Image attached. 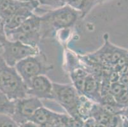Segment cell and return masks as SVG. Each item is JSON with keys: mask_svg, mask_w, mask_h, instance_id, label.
Instances as JSON below:
<instances>
[{"mask_svg": "<svg viewBox=\"0 0 128 127\" xmlns=\"http://www.w3.org/2000/svg\"><path fill=\"white\" fill-rule=\"evenodd\" d=\"M118 82L120 84H122L124 87H128V74L120 76Z\"/></svg>", "mask_w": 128, "mask_h": 127, "instance_id": "cell-18", "label": "cell"}, {"mask_svg": "<svg viewBox=\"0 0 128 127\" xmlns=\"http://www.w3.org/2000/svg\"><path fill=\"white\" fill-rule=\"evenodd\" d=\"M89 74V73L86 70L81 67L73 68L70 72L71 80L73 84V86L75 87L80 95H82V88H83L84 83L86 77Z\"/></svg>", "mask_w": 128, "mask_h": 127, "instance_id": "cell-13", "label": "cell"}, {"mask_svg": "<svg viewBox=\"0 0 128 127\" xmlns=\"http://www.w3.org/2000/svg\"><path fill=\"white\" fill-rule=\"evenodd\" d=\"M15 67L26 86L34 77L46 75L52 69V65L48 64L45 55L42 52L20 60Z\"/></svg>", "mask_w": 128, "mask_h": 127, "instance_id": "cell-4", "label": "cell"}, {"mask_svg": "<svg viewBox=\"0 0 128 127\" xmlns=\"http://www.w3.org/2000/svg\"><path fill=\"white\" fill-rule=\"evenodd\" d=\"M41 18L42 38L51 36L54 31L67 29L75 25L81 13L68 5L46 13Z\"/></svg>", "mask_w": 128, "mask_h": 127, "instance_id": "cell-1", "label": "cell"}, {"mask_svg": "<svg viewBox=\"0 0 128 127\" xmlns=\"http://www.w3.org/2000/svg\"><path fill=\"white\" fill-rule=\"evenodd\" d=\"M2 48L1 53L5 62L11 67H15L18 62L31 56L40 53L38 46L27 45L20 41L6 39L0 43Z\"/></svg>", "mask_w": 128, "mask_h": 127, "instance_id": "cell-5", "label": "cell"}, {"mask_svg": "<svg viewBox=\"0 0 128 127\" xmlns=\"http://www.w3.org/2000/svg\"><path fill=\"white\" fill-rule=\"evenodd\" d=\"M59 116V114L55 113L42 106L34 113L30 121L40 126L48 122L56 123Z\"/></svg>", "mask_w": 128, "mask_h": 127, "instance_id": "cell-11", "label": "cell"}, {"mask_svg": "<svg viewBox=\"0 0 128 127\" xmlns=\"http://www.w3.org/2000/svg\"><path fill=\"white\" fill-rule=\"evenodd\" d=\"M16 101L10 99L4 93L0 92V114L12 116L15 111Z\"/></svg>", "mask_w": 128, "mask_h": 127, "instance_id": "cell-14", "label": "cell"}, {"mask_svg": "<svg viewBox=\"0 0 128 127\" xmlns=\"http://www.w3.org/2000/svg\"><path fill=\"white\" fill-rule=\"evenodd\" d=\"M42 4L56 7V8H60L66 4V0H38Z\"/></svg>", "mask_w": 128, "mask_h": 127, "instance_id": "cell-16", "label": "cell"}, {"mask_svg": "<svg viewBox=\"0 0 128 127\" xmlns=\"http://www.w3.org/2000/svg\"><path fill=\"white\" fill-rule=\"evenodd\" d=\"M32 14V8H30L28 6L20 8L12 16L4 20L5 31H11L17 28Z\"/></svg>", "mask_w": 128, "mask_h": 127, "instance_id": "cell-10", "label": "cell"}, {"mask_svg": "<svg viewBox=\"0 0 128 127\" xmlns=\"http://www.w3.org/2000/svg\"><path fill=\"white\" fill-rule=\"evenodd\" d=\"M9 40L20 41L27 45L38 46L42 39L41 18L32 14L17 28L6 31Z\"/></svg>", "mask_w": 128, "mask_h": 127, "instance_id": "cell-3", "label": "cell"}, {"mask_svg": "<svg viewBox=\"0 0 128 127\" xmlns=\"http://www.w3.org/2000/svg\"><path fill=\"white\" fill-rule=\"evenodd\" d=\"M0 127H20L11 116L0 114Z\"/></svg>", "mask_w": 128, "mask_h": 127, "instance_id": "cell-15", "label": "cell"}, {"mask_svg": "<svg viewBox=\"0 0 128 127\" xmlns=\"http://www.w3.org/2000/svg\"><path fill=\"white\" fill-rule=\"evenodd\" d=\"M126 127H128V125H127V126H126Z\"/></svg>", "mask_w": 128, "mask_h": 127, "instance_id": "cell-21", "label": "cell"}, {"mask_svg": "<svg viewBox=\"0 0 128 127\" xmlns=\"http://www.w3.org/2000/svg\"><path fill=\"white\" fill-rule=\"evenodd\" d=\"M54 100L64 108L73 118L79 120L78 107L80 94L73 85L53 83Z\"/></svg>", "mask_w": 128, "mask_h": 127, "instance_id": "cell-6", "label": "cell"}, {"mask_svg": "<svg viewBox=\"0 0 128 127\" xmlns=\"http://www.w3.org/2000/svg\"><path fill=\"white\" fill-rule=\"evenodd\" d=\"M82 95L94 102L102 103L100 83L95 76L89 74L86 77L82 88Z\"/></svg>", "mask_w": 128, "mask_h": 127, "instance_id": "cell-9", "label": "cell"}, {"mask_svg": "<svg viewBox=\"0 0 128 127\" xmlns=\"http://www.w3.org/2000/svg\"><path fill=\"white\" fill-rule=\"evenodd\" d=\"M98 2L95 0H66L67 5L81 13V18L84 17Z\"/></svg>", "mask_w": 128, "mask_h": 127, "instance_id": "cell-12", "label": "cell"}, {"mask_svg": "<svg viewBox=\"0 0 128 127\" xmlns=\"http://www.w3.org/2000/svg\"><path fill=\"white\" fill-rule=\"evenodd\" d=\"M95 1H99V0H95Z\"/></svg>", "mask_w": 128, "mask_h": 127, "instance_id": "cell-22", "label": "cell"}, {"mask_svg": "<svg viewBox=\"0 0 128 127\" xmlns=\"http://www.w3.org/2000/svg\"><path fill=\"white\" fill-rule=\"evenodd\" d=\"M6 39H7L5 31V22L4 19L0 15V43Z\"/></svg>", "mask_w": 128, "mask_h": 127, "instance_id": "cell-17", "label": "cell"}, {"mask_svg": "<svg viewBox=\"0 0 128 127\" xmlns=\"http://www.w3.org/2000/svg\"><path fill=\"white\" fill-rule=\"evenodd\" d=\"M92 120H89L88 121H87V122L84 124V127H94V121Z\"/></svg>", "mask_w": 128, "mask_h": 127, "instance_id": "cell-20", "label": "cell"}, {"mask_svg": "<svg viewBox=\"0 0 128 127\" xmlns=\"http://www.w3.org/2000/svg\"><path fill=\"white\" fill-rule=\"evenodd\" d=\"M0 92L16 101L28 95V88L15 67L5 62L0 54Z\"/></svg>", "mask_w": 128, "mask_h": 127, "instance_id": "cell-2", "label": "cell"}, {"mask_svg": "<svg viewBox=\"0 0 128 127\" xmlns=\"http://www.w3.org/2000/svg\"><path fill=\"white\" fill-rule=\"evenodd\" d=\"M19 125L20 127H40V125H38L36 123L31 122V121H28V122H26L23 124Z\"/></svg>", "mask_w": 128, "mask_h": 127, "instance_id": "cell-19", "label": "cell"}, {"mask_svg": "<svg viewBox=\"0 0 128 127\" xmlns=\"http://www.w3.org/2000/svg\"><path fill=\"white\" fill-rule=\"evenodd\" d=\"M44 106L41 100L34 97L27 96L16 101L14 113L12 117L18 124L30 120L40 108Z\"/></svg>", "mask_w": 128, "mask_h": 127, "instance_id": "cell-7", "label": "cell"}, {"mask_svg": "<svg viewBox=\"0 0 128 127\" xmlns=\"http://www.w3.org/2000/svg\"><path fill=\"white\" fill-rule=\"evenodd\" d=\"M28 95L39 99L54 100L53 83L46 75L34 77L27 85Z\"/></svg>", "mask_w": 128, "mask_h": 127, "instance_id": "cell-8", "label": "cell"}]
</instances>
